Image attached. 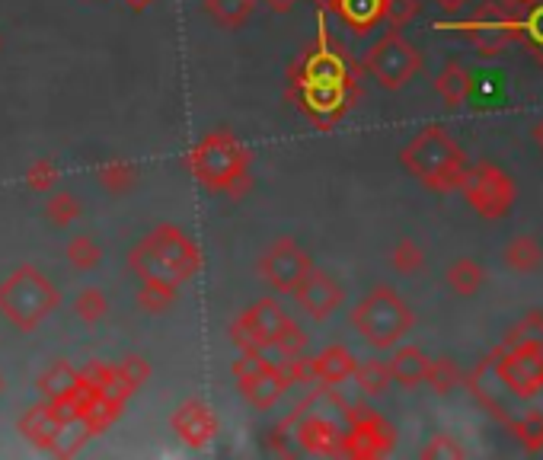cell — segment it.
<instances>
[{
	"mask_svg": "<svg viewBox=\"0 0 543 460\" xmlns=\"http://www.w3.org/2000/svg\"><path fill=\"white\" fill-rule=\"evenodd\" d=\"M170 425H173L176 438L183 441L186 448H195V451L208 448L211 441H215V435H218V416H215V409H211L208 403H202V400H186V403L173 413Z\"/></svg>",
	"mask_w": 543,
	"mask_h": 460,
	"instance_id": "obj_13",
	"label": "cell"
},
{
	"mask_svg": "<svg viewBox=\"0 0 543 460\" xmlns=\"http://www.w3.org/2000/svg\"><path fill=\"white\" fill-rule=\"evenodd\" d=\"M230 339L240 352H278V361L307 349V336L275 298H259L230 326Z\"/></svg>",
	"mask_w": 543,
	"mask_h": 460,
	"instance_id": "obj_2",
	"label": "cell"
},
{
	"mask_svg": "<svg viewBox=\"0 0 543 460\" xmlns=\"http://www.w3.org/2000/svg\"><path fill=\"white\" fill-rule=\"evenodd\" d=\"M58 307H61V291L36 266L13 269L0 282V317L10 320L20 333L39 330Z\"/></svg>",
	"mask_w": 543,
	"mask_h": 460,
	"instance_id": "obj_5",
	"label": "cell"
},
{
	"mask_svg": "<svg viewBox=\"0 0 543 460\" xmlns=\"http://www.w3.org/2000/svg\"><path fill=\"white\" fill-rule=\"evenodd\" d=\"M74 314L80 323H87V326H96L100 320H106L109 314V301H106V294L103 291H96V288H84L74 298Z\"/></svg>",
	"mask_w": 543,
	"mask_h": 460,
	"instance_id": "obj_28",
	"label": "cell"
},
{
	"mask_svg": "<svg viewBox=\"0 0 543 460\" xmlns=\"http://www.w3.org/2000/svg\"><path fill=\"white\" fill-rule=\"evenodd\" d=\"M336 13L358 32V36H365L371 26L384 20V0H339Z\"/></svg>",
	"mask_w": 543,
	"mask_h": 460,
	"instance_id": "obj_19",
	"label": "cell"
},
{
	"mask_svg": "<svg viewBox=\"0 0 543 460\" xmlns=\"http://www.w3.org/2000/svg\"><path fill=\"white\" fill-rule=\"evenodd\" d=\"M457 381H460V374H457V368H454V361H448V358H435V361H429V371H425V381L422 384H429L435 393H451L454 387H457Z\"/></svg>",
	"mask_w": 543,
	"mask_h": 460,
	"instance_id": "obj_31",
	"label": "cell"
},
{
	"mask_svg": "<svg viewBox=\"0 0 543 460\" xmlns=\"http://www.w3.org/2000/svg\"><path fill=\"white\" fill-rule=\"evenodd\" d=\"M310 4H314L320 13H336V4H339V0H310Z\"/></svg>",
	"mask_w": 543,
	"mask_h": 460,
	"instance_id": "obj_38",
	"label": "cell"
},
{
	"mask_svg": "<svg viewBox=\"0 0 543 460\" xmlns=\"http://www.w3.org/2000/svg\"><path fill=\"white\" fill-rule=\"evenodd\" d=\"M96 179H100V186L106 192L122 195L128 189H135L138 167H135V163H128V160H109V163H103L100 170H96Z\"/></svg>",
	"mask_w": 543,
	"mask_h": 460,
	"instance_id": "obj_23",
	"label": "cell"
},
{
	"mask_svg": "<svg viewBox=\"0 0 543 460\" xmlns=\"http://www.w3.org/2000/svg\"><path fill=\"white\" fill-rule=\"evenodd\" d=\"M128 269L141 282H163L173 288L189 285L202 269V250L176 224H157L151 234L128 253Z\"/></svg>",
	"mask_w": 543,
	"mask_h": 460,
	"instance_id": "obj_1",
	"label": "cell"
},
{
	"mask_svg": "<svg viewBox=\"0 0 543 460\" xmlns=\"http://www.w3.org/2000/svg\"><path fill=\"white\" fill-rule=\"evenodd\" d=\"M358 365V358L345 349V345H329L317 358H310V368H314V381L323 387H339L352 377Z\"/></svg>",
	"mask_w": 543,
	"mask_h": 460,
	"instance_id": "obj_17",
	"label": "cell"
},
{
	"mask_svg": "<svg viewBox=\"0 0 543 460\" xmlns=\"http://www.w3.org/2000/svg\"><path fill=\"white\" fill-rule=\"evenodd\" d=\"M352 377H355V384H358L361 393H365V397H384L387 387L393 384L387 361H377V358L361 361V365H355Z\"/></svg>",
	"mask_w": 543,
	"mask_h": 460,
	"instance_id": "obj_22",
	"label": "cell"
},
{
	"mask_svg": "<svg viewBox=\"0 0 543 460\" xmlns=\"http://www.w3.org/2000/svg\"><path fill=\"white\" fill-rule=\"evenodd\" d=\"M483 282H486V272L480 262H473V259H457L448 269V285L457 294H476L483 288Z\"/></svg>",
	"mask_w": 543,
	"mask_h": 460,
	"instance_id": "obj_25",
	"label": "cell"
},
{
	"mask_svg": "<svg viewBox=\"0 0 543 460\" xmlns=\"http://www.w3.org/2000/svg\"><path fill=\"white\" fill-rule=\"evenodd\" d=\"M349 432H342V457H381L393 448V429L368 406L345 409Z\"/></svg>",
	"mask_w": 543,
	"mask_h": 460,
	"instance_id": "obj_10",
	"label": "cell"
},
{
	"mask_svg": "<svg viewBox=\"0 0 543 460\" xmlns=\"http://www.w3.org/2000/svg\"><path fill=\"white\" fill-rule=\"evenodd\" d=\"M528 29H534V32H537V39H543V10H537V13L531 16Z\"/></svg>",
	"mask_w": 543,
	"mask_h": 460,
	"instance_id": "obj_37",
	"label": "cell"
},
{
	"mask_svg": "<svg viewBox=\"0 0 543 460\" xmlns=\"http://www.w3.org/2000/svg\"><path fill=\"white\" fill-rule=\"evenodd\" d=\"M0 393H4V377H0Z\"/></svg>",
	"mask_w": 543,
	"mask_h": 460,
	"instance_id": "obj_41",
	"label": "cell"
},
{
	"mask_svg": "<svg viewBox=\"0 0 543 460\" xmlns=\"http://www.w3.org/2000/svg\"><path fill=\"white\" fill-rule=\"evenodd\" d=\"M540 259H543V250H540V243L534 237H518V240H512L505 246V266L515 269V272L537 269Z\"/></svg>",
	"mask_w": 543,
	"mask_h": 460,
	"instance_id": "obj_24",
	"label": "cell"
},
{
	"mask_svg": "<svg viewBox=\"0 0 543 460\" xmlns=\"http://www.w3.org/2000/svg\"><path fill=\"white\" fill-rule=\"evenodd\" d=\"M400 163L425 189H435V192L460 189V183H464L467 176L464 151H460V144L438 125L422 128L400 151Z\"/></svg>",
	"mask_w": 543,
	"mask_h": 460,
	"instance_id": "obj_3",
	"label": "cell"
},
{
	"mask_svg": "<svg viewBox=\"0 0 543 460\" xmlns=\"http://www.w3.org/2000/svg\"><path fill=\"white\" fill-rule=\"evenodd\" d=\"M234 377L240 384L243 400L253 409H259V413L262 409H272L291 387V377L285 374L282 361L266 358L262 352H240V358L234 361Z\"/></svg>",
	"mask_w": 543,
	"mask_h": 460,
	"instance_id": "obj_7",
	"label": "cell"
},
{
	"mask_svg": "<svg viewBox=\"0 0 543 460\" xmlns=\"http://www.w3.org/2000/svg\"><path fill=\"white\" fill-rule=\"evenodd\" d=\"M314 269V259L307 250H301L298 240L291 237H278L266 253L259 256L256 272L275 294H291L294 285Z\"/></svg>",
	"mask_w": 543,
	"mask_h": 460,
	"instance_id": "obj_9",
	"label": "cell"
},
{
	"mask_svg": "<svg viewBox=\"0 0 543 460\" xmlns=\"http://www.w3.org/2000/svg\"><path fill=\"white\" fill-rule=\"evenodd\" d=\"M291 294H294V301H298V307L304 310V314L310 320H317V323L333 317L336 310L342 307V301H345L342 285L329 272H320V269H310L301 282L294 285Z\"/></svg>",
	"mask_w": 543,
	"mask_h": 460,
	"instance_id": "obj_12",
	"label": "cell"
},
{
	"mask_svg": "<svg viewBox=\"0 0 543 460\" xmlns=\"http://www.w3.org/2000/svg\"><path fill=\"white\" fill-rule=\"evenodd\" d=\"M390 266L397 269L400 275H413L425 266V253H422V246L413 243L409 237H403L397 246H393V253H390Z\"/></svg>",
	"mask_w": 543,
	"mask_h": 460,
	"instance_id": "obj_30",
	"label": "cell"
},
{
	"mask_svg": "<svg viewBox=\"0 0 543 460\" xmlns=\"http://www.w3.org/2000/svg\"><path fill=\"white\" fill-rule=\"evenodd\" d=\"M266 4H269L272 10H278V13H285V10L294 7V0H266Z\"/></svg>",
	"mask_w": 543,
	"mask_h": 460,
	"instance_id": "obj_39",
	"label": "cell"
},
{
	"mask_svg": "<svg viewBox=\"0 0 543 460\" xmlns=\"http://www.w3.org/2000/svg\"><path fill=\"white\" fill-rule=\"evenodd\" d=\"M186 167L208 192L240 195L250 186V151L230 131H208L186 154Z\"/></svg>",
	"mask_w": 543,
	"mask_h": 460,
	"instance_id": "obj_4",
	"label": "cell"
},
{
	"mask_svg": "<svg viewBox=\"0 0 543 460\" xmlns=\"http://www.w3.org/2000/svg\"><path fill=\"white\" fill-rule=\"evenodd\" d=\"M460 29H467V32H470V39H473V45H476V52H480L483 58L499 55V52H502V45H505L508 39H512V20H505V16L496 13L492 7H486L476 23H467V26H460Z\"/></svg>",
	"mask_w": 543,
	"mask_h": 460,
	"instance_id": "obj_14",
	"label": "cell"
},
{
	"mask_svg": "<svg viewBox=\"0 0 543 460\" xmlns=\"http://www.w3.org/2000/svg\"><path fill=\"white\" fill-rule=\"evenodd\" d=\"M68 262H71L77 272H93V269L103 262L100 243H96L93 237H87V234L71 237V243H68Z\"/></svg>",
	"mask_w": 543,
	"mask_h": 460,
	"instance_id": "obj_27",
	"label": "cell"
},
{
	"mask_svg": "<svg viewBox=\"0 0 543 460\" xmlns=\"http://www.w3.org/2000/svg\"><path fill=\"white\" fill-rule=\"evenodd\" d=\"M419 52L413 42H406L397 29H390L387 36L377 39L368 48V58H365V68L371 71V77L381 84L384 90H400L406 87L409 80L416 77L419 71Z\"/></svg>",
	"mask_w": 543,
	"mask_h": 460,
	"instance_id": "obj_8",
	"label": "cell"
},
{
	"mask_svg": "<svg viewBox=\"0 0 543 460\" xmlns=\"http://www.w3.org/2000/svg\"><path fill=\"white\" fill-rule=\"evenodd\" d=\"M45 215H48V221H52L55 227H71L74 221H80L84 208H80V202L74 199L71 192H55L52 199H48V205H45Z\"/></svg>",
	"mask_w": 543,
	"mask_h": 460,
	"instance_id": "obj_29",
	"label": "cell"
},
{
	"mask_svg": "<svg viewBox=\"0 0 543 460\" xmlns=\"http://www.w3.org/2000/svg\"><path fill=\"white\" fill-rule=\"evenodd\" d=\"M256 7V0H202L205 16H211L221 29H240Z\"/></svg>",
	"mask_w": 543,
	"mask_h": 460,
	"instance_id": "obj_21",
	"label": "cell"
},
{
	"mask_svg": "<svg viewBox=\"0 0 543 460\" xmlns=\"http://www.w3.org/2000/svg\"><path fill=\"white\" fill-rule=\"evenodd\" d=\"M460 189H464L467 202L480 211L483 218H502L515 202L512 179H508L499 167H492V163H480V167L467 170Z\"/></svg>",
	"mask_w": 543,
	"mask_h": 460,
	"instance_id": "obj_11",
	"label": "cell"
},
{
	"mask_svg": "<svg viewBox=\"0 0 543 460\" xmlns=\"http://www.w3.org/2000/svg\"><path fill=\"white\" fill-rule=\"evenodd\" d=\"M496 4H499L502 10H521V7H531L534 0H496Z\"/></svg>",
	"mask_w": 543,
	"mask_h": 460,
	"instance_id": "obj_36",
	"label": "cell"
},
{
	"mask_svg": "<svg viewBox=\"0 0 543 460\" xmlns=\"http://www.w3.org/2000/svg\"><path fill=\"white\" fill-rule=\"evenodd\" d=\"M298 445L310 454H339L342 445V432L336 429V422H329L323 416H301L298 429H294Z\"/></svg>",
	"mask_w": 543,
	"mask_h": 460,
	"instance_id": "obj_16",
	"label": "cell"
},
{
	"mask_svg": "<svg viewBox=\"0 0 543 460\" xmlns=\"http://www.w3.org/2000/svg\"><path fill=\"white\" fill-rule=\"evenodd\" d=\"M36 387H39V393H42L45 400L64 403V400H77L80 393H84V377H80V371L71 365V361L58 358L55 365H48L39 374Z\"/></svg>",
	"mask_w": 543,
	"mask_h": 460,
	"instance_id": "obj_15",
	"label": "cell"
},
{
	"mask_svg": "<svg viewBox=\"0 0 543 460\" xmlns=\"http://www.w3.org/2000/svg\"><path fill=\"white\" fill-rule=\"evenodd\" d=\"M55 183H58V167H55L52 160H36L26 170V186L32 192H52Z\"/></svg>",
	"mask_w": 543,
	"mask_h": 460,
	"instance_id": "obj_32",
	"label": "cell"
},
{
	"mask_svg": "<svg viewBox=\"0 0 543 460\" xmlns=\"http://www.w3.org/2000/svg\"><path fill=\"white\" fill-rule=\"evenodd\" d=\"M534 138H537V144L543 147V122H540V125L534 128Z\"/></svg>",
	"mask_w": 543,
	"mask_h": 460,
	"instance_id": "obj_40",
	"label": "cell"
},
{
	"mask_svg": "<svg viewBox=\"0 0 543 460\" xmlns=\"http://www.w3.org/2000/svg\"><path fill=\"white\" fill-rule=\"evenodd\" d=\"M429 355H425L419 345H393V355L387 361L390 377L400 387H419L425 381V371H429Z\"/></svg>",
	"mask_w": 543,
	"mask_h": 460,
	"instance_id": "obj_18",
	"label": "cell"
},
{
	"mask_svg": "<svg viewBox=\"0 0 543 460\" xmlns=\"http://www.w3.org/2000/svg\"><path fill=\"white\" fill-rule=\"evenodd\" d=\"M422 457H429V460H435V457H464V448H460L451 435H435L429 445L422 448Z\"/></svg>",
	"mask_w": 543,
	"mask_h": 460,
	"instance_id": "obj_34",
	"label": "cell"
},
{
	"mask_svg": "<svg viewBox=\"0 0 543 460\" xmlns=\"http://www.w3.org/2000/svg\"><path fill=\"white\" fill-rule=\"evenodd\" d=\"M435 4H438L441 10H448V13H457V10H464L470 0H435Z\"/></svg>",
	"mask_w": 543,
	"mask_h": 460,
	"instance_id": "obj_35",
	"label": "cell"
},
{
	"mask_svg": "<svg viewBox=\"0 0 543 460\" xmlns=\"http://www.w3.org/2000/svg\"><path fill=\"white\" fill-rule=\"evenodd\" d=\"M176 298H179V288L163 285V282H144L138 291V307L144 314H167L176 304Z\"/></svg>",
	"mask_w": 543,
	"mask_h": 460,
	"instance_id": "obj_26",
	"label": "cell"
},
{
	"mask_svg": "<svg viewBox=\"0 0 543 460\" xmlns=\"http://www.w3.org/2000/svg\"><path fill=\"white\" fill-rule=\"evenodd\" d=\"M435 90H438V96L444 103H448L451 109L454 106H460L470 96V90H473V80H470V74L460 68L457 61H451V64H444V71L438 74V80H435Z\"/></svg>",
	"mask_w": 543,
	"mask_h": 460,
	"instance_id": "obj_20",
	"label": "cell"
},
{
	"mask_svg": "<svg viewBox=\"0 0 543 460\" xmlns=\"http://www.w3.org/2000/svg\"><path fill=\"white\" fill-rule=\"evenodd\" d=\"M419 10H422L419 0H384V20L393 29H403L406 23H413Z\"/></svg>",
	"mask_w": 543,
	"mask_h": 460,
	"instance_id": "obj_33",
	"label": "cell"
},
{
	"mask_svg": "<svg viewBox=\"0 0 543 460\" xmlns=\"http://www.w3.org/2000/svg\"><path fill=\"white\" fill-rule=\"evenodd\" d=\"M349 320H352V330L377 352H387L393 345H400L403 336L413 330L416 323L409 304L387 285L365 294V298L355 304Z\"/></svg>",
	"mask_w": 543,
	"mask_h": 460,
	"instance_id": "obj_6",
	"label": "cell"
}]
</instances>
